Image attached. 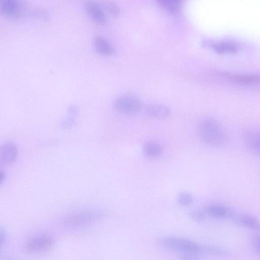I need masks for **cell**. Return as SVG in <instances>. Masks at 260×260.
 Instances as JSON below:
<instances>
[{"label": "cell", "mask_w": 260, "mask_h": 260, "mask_svg": "<svg viewBox=\"0 0 260 260\" xmlns=\"http://www.w3.org/2000/svg\"><path fill=\"white\" fill-rule=\"evenodd\" d=\"M197 133L204 143L214 146L223 145L228 139L222 126L211 118H206L200 122L197 126Z\"/></svg>", "instance_id": "6da1fadb"}, {"label": "cell", "mask_w": 260, "mask_h": 260, "mask_svg": "<svg viewBox=\"0 0 260 260\" xmlns=\"http://www.w3.org/2000/svg\"><path fill=\"white\" fill-rule=\"evenodd\" d=\"M159 243L168 249L183 252L185 256H189L190 258L202 253V245L182 238L164 237L160 239Z\"/></svg>", "instance_id": "7a4b0ae2"}, {"label": "cell", "mask_w": 260, "mask_h": 260, "mask_svg": "<svg viewBox=\"0 0 260 260\" xmlns=\"http://www.w3.org/2000/svg\"><path fill=\"white\" fill-rule=\"evenodd\" d=\"M25 11L22 0H0V16L11 19L23 16Z\"/></svg>", "instance_id": "3957f363"}, {"label": "cell", "mask_w": 260, "mask_h": 260, "mask_svg": "<svg viewBox=\"0 0 260 260\" xmlns=\"http://www.w3.org/2000/svg\"><path fill=\"white\" fill-rule=\"evenodd\" d=\"M115 109L124 114H134L140 111L142 104L140 100L132 95H125L117 98L114 102Z\"/></svg>", "instance_id": "277c9868"}, {"label": "cell", "mask_w": 260, "mask_h": 260, "mask_svg": "<svg viewBox=\"0 0 260 260\" xmlns=\"http://www.w3.org/2000/svg\"><path fill=\"white\" fill-rule=\"evenodd\" d=\"M101 216L100 213L94 211H81L69 216L65 223L71 227H81L95 222Z\"/></svg>", "instance_id": "5b68a950"}, {"label": "cell", "mask_w": 260, "mask_h": 260, "mask_svg": "<svg viewBox=\"0 0 260 260\" xmlns=\"http://www.w3.org/2000/svg\"><path fill=\"white\" fill-rule=\"evenodd\" d=\"M217 74L229 81L242 86H252L259 83V76L256 74H233L218 72Z\"/></svg>", "instance_id": "8992f818"}, {"label": "cell", "mask_w": 260, "mask_h": 260, "mask_svg": "<svg viewBox=\"0 0 260 260\" xmlns=\"http://www.w3.org/2000/svg\"><path fill=\"white\" fill-rule=\"evenodd\" d=\"M52 240L46 236L31 238L27 241L24 249L28 253H37L45 251L52 245Z\"/></svg>", "instance_id": "52a82bcc"}, {"label": "cell", "mask_w": 260, "mask_h": 260, "mask_svg": "<svg viewBox=\"0 0 260 260\" xmlns=\"http://www.w3.org/2000/svg\"><path fill=\"white\" fill-rule=\"evenodd\" d=\"M85 10L92 21L99 25H104L107 23L106 16L100 6L92 1L86 2Z\"/></svg>", "instance_id": "ba28073f"}, {"label": "cell", "mask_w": 260, "mask_h": 260, "mask_svg": "<svg viewBox=\"0 0 260 260\" xmlns=\"http://www.w3.org/2000/svg\"><path fill=\"white\" fill-rule=\"evenodd\" d=\"M18 155L16 146L12 143L8 142L0 146V161L5 164L14 162Z\"/></svg>", "instance_id": "9c48e42d"}, {"label": "cell", "mask_w": 260, "mask_h": 260, "mask_svg": "<svg viewBox=\"0 0 260 260\" xmlns=\"http://www.w3.org/2000/svg\"><path fill=\"white\" fill-rule=\"evenodd\" d=\"M210 216L217 218H234L236 214L231 208L218 204H212L206 209Z\"/></svg>", "instance_id": "30bf717a"}, {"label": "cell", "mask_w": 260, "mask_h": 260, "mask_svg": "<svg viewBox=\"0 0 260 260\" xmlns=\"http://www.w3.org/2000/svg\"><path fill=\"white\" fill-rule=\"evenodd\" d=\"M93 46L96 51L103 55L110 56L114 54L112 45L104 38L97 37L93 40Z\"/></svg>", "instance_id": "8fae6325"}, {"label": "cell", "mask_w": 260, "mask_h": 260, "mask_svg": "<svg viewBox=\"0 0 260 260\" xmlns=\"http://www.w3.org/2000/svg\"><path fill=\"white\" fill-rule=\"evenodd\" d=\"M209 46L219 54L235 53L238 50V45L232 42H210Z\"/></svg>", "instance_id": "7c38bea8"}, {"label": "cell", "mask_w": 260, "mask_h": 260, "mask_svg": "<svg viewBox=\"0 0 260 260\" xmlns=\"http://www.w3.org/2000/svg\"><path fill=\"white\" fill-rule=\"evenodd\" d=\"M148 115L155 118H164L169 116V109L166 106L160 104H150L146 108Z\"/></svg>", "instance_id": "4fadbf2b"}, {"label": "cell", "mask_w": 260, "mask_h": 260, "mask_svg": "<svg viewBox=\"0 0 260 260\" xmlns=\"http://www.w3.org/2000/svg\"><path fill=\"white\" fill-rule=\"evenodd\" d=\"M245 140L249 149L255 154H259V134L254 131H248L245 135Z\"/></svg>", "instance_id": "5bb4252c"}, {"label": "cell", "mask_w": 260, "mask_h": 260, "mask_svg": "<svg viewBox=\"0 0 260 260\" xmlns=\"http://www.w3.org/2000/svg\"><path fill=\"white\" fill-rule=\"evenodd\" d=\"M164 10L173 14H178L181 8L182 0H156Z\"/></svg>", "instance_id": "9a60e30c"}, {"label": "cell", "mask_w": 260, "mask_h": 260, "mask_svg": "<svg viewBox=\"0 0 260 260\" xmlns=\"http://www.w3.org/2000/svg\"><path fill=\"white\" fill-rule=\"evenodd\" d=\"M234 219L236 222L241 225L253 230H256L259 228L257 220L254 217L248 215H235Z\"/></svg>", "instance_id": "2e32d148"}, {"label": "cell", "mask_w": 260, "mask_h": 260, "mask_svg": "<svg viewBox=\"0 0 260 260\" xmlns=\"http://www.w3.org/2000/svg\"><path fill=\"white\" fill-rule=\"evenodd\" d=\"M145 154L149 157L155 158L161 153V147L159 144L154 142H146L143 147Z\"/></svg>", "instance_id": "e0dca14e"}, {"label": "cell", "mask_w": 260, "mask_h": 260, "mask_svg": "<svg viewBox=\"0 0 260 260\" xmlns=\"http://www.w3.org/2000/svg\"><path fill=\"white\" fill-rule=\"evenodd\" d=\"M202 253L215 255H222L226 253V251L221 248L212 245H202Z\"/></svg>", "instance_id": "ac0fdd59"}, {"label": "cell", "mask_w": 260, "mask_h": 260, "mask_svg": "<svg viewBox=\"0 0 260 260\" xmlns=\"http://www.w3.org/2000/svg\"><path fill=\"white\" fill-rule=\"evenodd\" d=\"M177 200L179 204L183 206H187L192 203L193 198L189 193L182 192L179 195Z\"/></svg>", "instance_id": "d6986e66"}, {"label": "cell", "mask_w": 260, "mask_h": 260, "mask_svg": "<svg viewBox=\"0 0 260 260\" xmlns=\"http://www.w3.org/2000/svg\"><path fill=\"white\" fill-rule=\"evenodd\" d=\"M105 9L111 15L117 16L120 13L119 7L113 2H107L105 4Z\"/></svg>", "instance_id": "ffe728a7"}, {"label": "cell", "mask_w": 260, "mask_h": 260, "mask_svg": "<svg viewBox=\"0 0 260 260\" xmlns=\"http://www.w3.org/2000/svg\"><path fill=\"white\" fill-rule=\"evenodd\" d=\"M189 215L193 220L196 221L201 222L205 219L204 214L200 211H192L190 212Z\"/></svg>", "instance_id": "44dd1931"}, {"label": "cell", "mask_w": 260, "mask_h": 260, "mask_svg": "<svg viewBox=\"0 0 260 260\" xmlns=\"http://www.w3.org/2000/svg\"><path fill=\"white\" fill-rule=\"evenodd\" d=\"M252 245L255 251L259 253V239L258 236H255L252 239Z\"/></svg>", "instance_id": "7402d4cb"}, {"label": "cell", "mask_w": 260, "mask_h": 260, "mask_svg": "<svg viewBox=\"0 0 260 260\" xmlns=\"http://www.w3.org/2000/svg\"><path fill=\"white\" fill-rule=\"evenodd\" d=\"M7 240V234L5 230L0 228V248L4 245Z\"/></svg>", "instance_id": "603a6c76"}, {"label": "cell", "mask_w": 260, "mask_h": 260, "mask_svg": "<svg viewBox=\"0 0 260 260\" xmlns=\"http://www.w3.org/2000/svg\"><path fill=\"white\" fill-rule=\"evenodd\" d=\"M6 177L5 173L0 171V184L4 181Z\"/></svg>", "instance_id": "cb8c5ba5"}]
</instances>
